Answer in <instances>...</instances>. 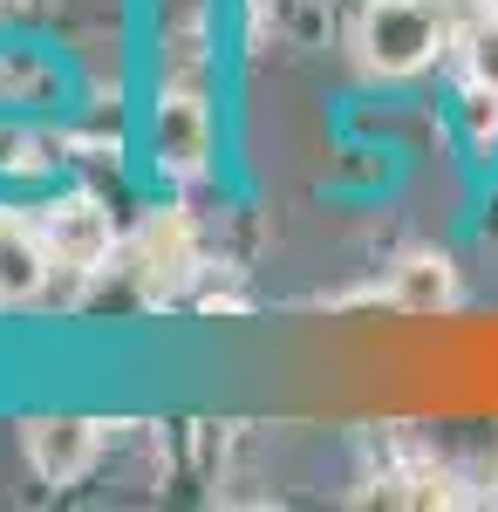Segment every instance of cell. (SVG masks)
I'll list each match as a JSON object with an SVG mask.
<instances>
[{"mask_svg": "<svg viewBox=\"0 0 498 512\" xmlns=\"http://www.w3.org/2000/svg\"><path fill=\"white\" fill-rule=\"evenodd\" d=\"M478 7H485V14H498V0H478Z\"/></svg>", "mask_w": 498, "mask_h": 512, "instance_id": "12", "label": "cell"}, {"mask_svg": "<svg viewBox=\"0 0 498 512\" xmlns=\"http://www.w3.org/2000/svg\"><path fill=\"white\" fill-rule=\"evenodd\" d=\"M151 151H157V171L171 178H205L212 164V103L198 82H164L157 96V117H151Z\"/></svg>", "mask_w": 498, "mask_h": 512, "instance_id": "2", "label": "cell"}, {"mask_svg": "<svg viewBox=\"0 0 498 512\" xmlns=\"http://www.w3.org/2000/svg\"><path fill=\"white\" fill-rule=\"evenodd\" d=\"M464 82L498 89V14H485V21L464 35Z\"/></svg>", "mask_w": 498, "mask_h": 512, "instance_id": "10", "label": "cell"}, {"mask_svg": "<svg viewBox=\"0 0 498 512\" xmlns=\"http://www.w3.org/2000/svg\"><path fill=\"white\" fill-rule=\"evenodd\" d=\"M21 444H28L35 478L76 485V478L96 465V451H103V424H89V417H28V424H21Z\"/></svg>", "mask_w": 498, "mask_h": 512, "instance_id": "5", "label": "cell"}, {"mask_svg": "<svg viewBox=\"0 0 498 512\" xmlns=\"http://www.w3.org/2000/svg\"><path fill=\"white\" fill-rule=\"evenodd\" d=\"M464 130H471V144H498V89L464 82Z\"/></svg>", "mask_w": 498, "mask_h": 512, "instance_id": "11", "label": "cell"}, {"mask_svg": "<svg viewBox=\"0 0 498 512\" xmlns=\"http://www.w3.org/2000/svg\"><path fill=\"white\" fill-rule=\"evenodd\" d=\"M444 41H451L444 0H369L355 28V48L376 76H417L444 55Z\"/></svg>", "mask_w": 498, "mask_h": 512, "instance_id": "1", "label": "cell"}, {"mask_svg": "<svg viewBox=\"0 0 498 512\" xmlns=\"http://www.w3.org/2000/svg\"><path fill=\"white\" fill-rule=\"evenodd\" d=\"M130 267H137V287L151 294V301H171L198 267V239H192V219L171 205V212H151L144 219V233L130 246Z\"/></svg>", "mask_w": 498, "mask_h": 512, "instance_id": "4", "label": "cell"}, {"mask_svg": "<svg viewBox=\"0 0 498 512\" xmlns=\"http://www.w3.org/2000/svg\"><path fill=\"white\" fill-rule=\"evenodd\" d=\"M41 239H48V260L62 267V274H103L110 267V253H116V226H110V212H103V198H89V192H62L48 212H41Z\"/></svg>", "mask_w": 498, "mask_h": 512, "instance_id": "3", "label": "cell"}, {"mask_svg": "<svg viewBox=\"0 0 498 512\" xmlns=\"http://www.w3.org/2000/svg\"><path fill=\"white\" fill-rule=\"evenodd\" d=\"M55 274L41 226H28L21 212H0V308H28L41 301V287Z\"/></svg>", "mask_w": 498, "mask_h": 512, "instance_id": "6", "label": "cell"}, {"mask_svg": "<svg viewBox=\"0 0 498 512\" xmlns=\"http://www.w3.org/2000/svg\"><path fill=\"white\" fill-rule=\"evenodd\" d=\"M55 89V69L35 48H0V103H41Z\"/></svg>", "mask_w": 498, "mask_h": 512, "instance_id": "8", "label": "cell"}, {"mask_svg": "<svg viewBox=\"0 0 498 512\" xmlns=\"http://www.w3.org/2000/svg\"><path fill=\"white\" fill-rule=\"evenodd\" d=\"M48 164H55V144H48V137L0 123V171H7V178H35V171H48Z\"/></svg>", "mask_w": 498, "mask_h": 512, "instance_id": "9", "label": "cell"}, {"mask_svg": "<svg viewBox=\"0 0 498 512\" xmlns=\"http://www.w3.org/2000/svg\"><path fill=\"white\" fill-rule=\"evenodd\" d=\"M389 308L396 315H451L458 308V267L451 253H403L389 274Z\"/></svg>", "mask_w": 498, "mask_h": 512, "instance_id": "7", "label": "cell"}]
</instances>
